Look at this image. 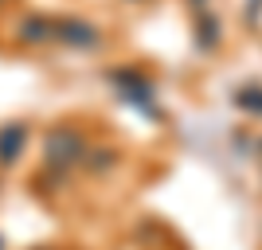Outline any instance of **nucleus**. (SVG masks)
<instances>
[{
    "instance_id": "obj_1",
    "label": "nucleus",
    "mask_w": 262,
    "mask_h": 250,
    "mask_svg": "<svg viewBox=\"0 0 262 250\" xmlns=\"http://www.w3.org/2000/svg\"><path fill=\"white\" fill-rule=\"evenodd\" d=\"M82 137H78L71 125H59V129H51L47 133V145H43V161L51 164V168H71V164H78L82 161Z\"/></svg>"
},
{
    "instance_id": "obj_5",
    "label": "nucleus",
    "mask_w": 262,
    "mask_h": 250,
    "mask_svg": "<svg viewBox=\"0 0 262 250\" xmlns=\"http://www.w3.org/2000/svg\"><path fill=\"white\" fill-rule=\"evenodd\" d=\"M51 35H55V24L43 20V16L24 20V28H20V39H24V43H39V39H51Z\"/></svg>"
},
{
    "instance_id": "obj_6",
    "label": "nucleus",
    "mask_w": 262,
    "mask_h": 250,
    "mask_svg": "<svg viewBox=\"0 0 262 250\" xmlns=\"http://www.w3.org/2000/svg\"><path fill=\"white\" fill-rule=\"evenodd\" d=\"M258 12H262V0H247V16H251V20L258 16Z\"/></svg>"
},
{
    "instance_id": "obj_2",
    "label": "nucleus",
    "mask_w": 262,
    "mask_h": 250,
    "mask_svg": "<svg viewBox=\"0 0 262 250\" xmlns=\"http://www.w3.org/2000/svg\"><path fill=\"white\" fill-rule=\"evenodd\" d=\"M24 141H28V125H20V121H12V125H4L0 129V164H12L16 156H20Z\"/></svg>"
},
{
    "instance_id": "obj_4",
    "label": "nucleus",
    "mask_w": 262,
    "mask_h": 250,
    "mask_svg": "<svg viewBox=\"0 0 262 250\" xmlns=\"http://www.w3.org/2000/svg\"><path fill=\"white\" fill-rule=\"evenodd\" d=\"M114 82H118V86H125V98H129V102H137V106H145V109H153V106H149V102H153V86H149L145 78L125 75V71H121V75H114Z\"/></svg>"
},
{
    "instance_id": "obj_3",
    "label": "nucleus",
    "mask_w": 262,
    "mask_h": 250,
    "mask_svg": "<svg viewBox=\"0 0 262 250\" xmlns=\"http://www.w3.org/2000/svg\"><path fill=\"white\" fill-rule=\"evenodd\" d=\"M59 28V39H67V43H75V47H94L98 43V32L90 28V24H78V20H63V24H55Z\"/></svg>"
},
{
    "instance_id": "obj_7",
    "label": "nucleus",
    "mask_w": 262,
    "mask_h": 250,
    "mask_svg": "<svg viewBox=\"0 0 262 250\" xmlns=\"http://www.w3.org/2000/svg\"><path fill=\"white\" fill-rule=\"evenodd\" d=\"M192 4H196V8H200V4H208V0H192Z\"/></svg>"
}]
</instances>
